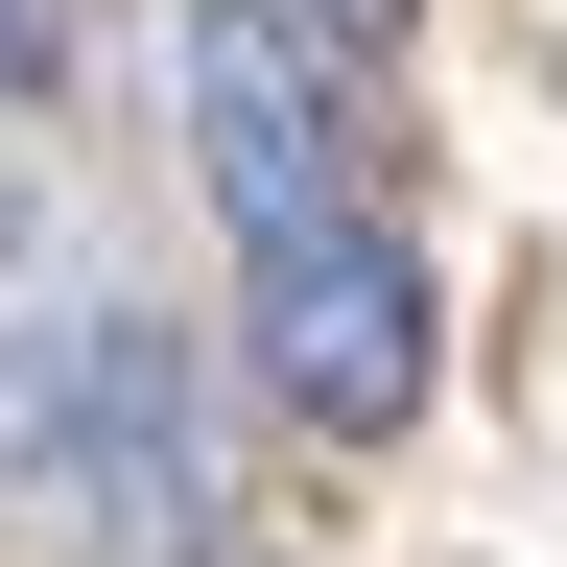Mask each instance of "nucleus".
<instances>
[{
  "mask_svg": "<svg viewBox=\"0 0 567 567\" xmlns=\"http://www.w3.org/2000/svg\"><path fill=\"white\" fill-rule=\"evenodd\" d=\"M189 166H213V213H237V260L260 237H331L354 213V118H331V48L284 24V0H189Z\"/></svg>",
  "mask_w": 567,
  "mask_h": 567,
  "instance_id": "nucleus-3",
  "label": "nucleus"
},
{
  "mask_svg": "<svg viewBox=\"0 0 567 567\" xmlns=\"http://www.w3.org/2000/svg\"><path fill=\"white\" fill-rule=\"evenodd\" d=\"M0 95H48V0H0Z\"/></svg>",
  "mask_w": 567,
  "mask_h": 567,
  "instance_id": "nucleus-4",
  "label": "nucleus"
},
{
  "mask_svg": "<svg viewBox=\"0 0 567 567\" xmlns=\"http://www.w3.org/2000/svg\"><path fill=\"white\" fill-rule=\"evenodd\" d=\"M48 473H71V520H95V567H213V402H189L166 308H71Z\"/></svg>",
  "mask_w": 567,
  "mask_h": 567,
  "instance_id": "nucleus-2",
  "label": "nucleus"
},
{
  "mask_svg": "<svg viewBox=\"0 0 567 567\" xmlns=\"http://www.w3.org/2000/svg\"><path fill=\"white\" fill-rule=\"evenodd\" d=\"M284 24H308V48H331V24H402V0H284Z\"/></svg>",
  "mask_w": 567,
  "mask_h": 567,
  "instance_id": "nucleus-5",
  "label": "nucleus"
},
{
  "mask_svg": "<svg viewBox=\"0 0 567 567\" xmlns=\"http://www.w3.org/2000/svg\"><path fill=\"white\" fill-rule=\"evenodd\" d=\"M237 354H260V402H284V425H331V450H402V425H425V260L379 237V213H331V237H260Z\"/></svg>",
  "mask_w": 567,
  "mask_h": 567,
  "instance_id": "nucleus-1",
  "label": "nucleus"
}]
</instances>
